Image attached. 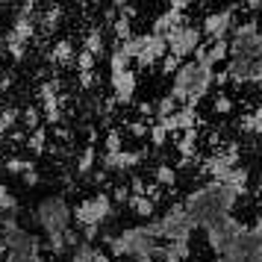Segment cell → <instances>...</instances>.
<instances>
[{"instance_id":"cell-46","label":"cell","mask_w":262,"mask_h":262,"mask_svg":"<svg viewBox=\"0 0 262 262\" xmlns=\"http://www.w3.org/2000/svg\"><path fill=\"white\" fill-rule=\"evenodd\" d=\"M159 259H162V262H183L180 256H174L171 250H165V245H162V256H159Z\"/></svg>"},{"instance_id":"cell-15","label":"cell","mask_w":262,"mask_h":262,"mask_svg":"<svg viewBox=\"0 0 262 262\" xmlns=\"http://www.w3.org/2000/svg\"><path fill=\"white\" fill-rule=\"evenodd\" d=\"M198 142H201V133L198 130H186L174 136V147H177L180 159H194L198 156Z\"/></svg>"},{"instance_id":"cell-35","label":"cell","mask_w":262,"mask_h":262,"mask_svg":"<svg viewBox=\"0 0 262 262\" xmlns=\"http://www.w3.org/2000/svg\"><path fill=\"white\" fill-rule=\"evenodd\" d=\"M144 139H147V142L154 144V147H162V144L168 142V133L162 130L159 124H150V127H147V136H144Z\"/></svg>"},{"instance_id":"cell-24","label":"cell","mask_w":262,"mask_h":262,"mask_svg":"<svg viewBox=\"0 0 262 262\" xmlns=\"http://www.w3.org/2000/svg\"><path fill=\"white\" fill-rule=\"evenodd\" d=\"M177 109H180V106H177V100H174V97H171V95H162V97L154 103V118L162 121V118H168V115H174Z\"/></svg>"},{"instance_id":"cell-47","label":"cell","mask_w":262,"mask_h":262,"mask_svg":"<svg viewBox=\"0 0 262 262\" xmlns=\"http://www.w3.org/2000/svg\"><path fill=\"white\" fill-rule=\"evenodd\" d=\"M245 6L253 9V12H262V0H245Z\"/></svg>"},{"instance_id":"cell-33","label":"cell","mask_w":262,"mask_h":262,"mask_svg":"<svg viewBox=\"0 0 262 262\" xmlns=\"http://www.w3.org/2000/svg\"><path fill=\"white\" fill-rule=\"evenodd\" d=\"M45 250L48 253H53V256H62L65 253V238H62V233H56V236H45Z\"/></svg>"},{"instance_id":"cell-9","label":"cell","mask_w":262,"mask_h":262,"mask_svg":"<svg viewBox=\"0 0 262 262\" xmlns=\"http://www.w3.org/2000/svg\"><path fill=\"white\" fill-rule=\"evenodd\" d=\"M233 9L230 6H224V9H218V12H209L206 18L201 21V36L206 38V41H218V38H227L230 36V30H233Z\"/></svg>"},{"instance_id":"cell-11","label":"cell","mask_w":262,"mask_h":262,"mask_svg":"<svg viewBox=\"0 0 262 262\" xmlns=\"http://www.w3.org/2000/svg\"><path fill=\"white\" fill-rule=\"evenodd\" d=\"M109 85H112V100L127 106V103H133V100H136L139 77H136V71H133V68H127V71H121V74H109Z\"/></svg>"},{"instance_id":"cell-26","label":"cell","mask_w":262,"mask_h":262,"mask_svg":"<svg viewBox=\"0 0 262 262\" xmlns=\"http://www.w3.org/2000/svg\"><path fill=\"white\" fill-rule=\"evenodd\" d=\"M27 144H30V150L36 156H41L45 150H48V130L45 127H38V130L30 133V139H27Z\"/></svg>"},{"instance_id":"cell-8","label":"cell","mask_w":262,"mask_h":262,"mask_svg":"<svg viewBox=\"0 0 262 262\" xmlns=\"http://www.w3.org/2000/svg\"><path fill=\"white\" fill-rule=\"evenodd\" d=\"M236 165H238V144H230L227 150H215V154L206 156L203 165H201V171L209 180H218V183H221V180H224Z\"/></svg>"},{"instance_id":"cell-40","label":"cell","mask_w":262,"mask_h":262,"mask_svg":"<svg viewBox=\"0 0 262 262\" xmlns=\"http://www.w3.org/2000/svg\"><path fill=\"white\" fill-rule=\"evenodd\" d=\"M147 127H150V124H144V121H133L127 130H130L136 139H144V136H147Z\"/></svg>"},{"instance_id":"cell-14","label":"cell","mask_w":262,"mask_h":262,"mask_svg":"<svg viewBox=\"0 0 262 262\" xmlns=\"http://www.w3.org/2000/svg\"><path fill=\"white\" fill-rule=\"evenodd\" d=\"M183 24H189V21H186V15L174 12V9H165L162 15H156V18H154V36L165 38L171 30H177V27H183Z\"/></svg>"},{"instance_id":"cell-41","label":"cell","mask_w":262,"mask_h":262,"mask_svg":"<svg viewBox=\"0 0 262 262\" xmlns=\"http://www.w3.org/2000/svg\"><path fill=\"white\" fill-rule=\"evenodd\" d=\"M144 189H147V183H144L142 177H133V183H130V194H136V198H139V194H144Z\"/></svg>"},{"instance_id":"cell-28","label":"cell","mask_w":262,"mask_h":262,"mask_svg":"<svg viewBox=\"0 0 262 262\" xmlns=\"http://www.w3.org/2000/svg\"><path fill=\"white\" fill-rule=\"evenodd\" d=\"M130 68V59L121 53V48L115 45V48L109 50V74H121V71H127Z\"/></svg>"},{"instance_id":"cell-30","label":"cell","mask_w":262,"mask_h":262,"mask_svg":"<svg viewBox=\"0 0 262 262\" xmlns=\"http://www.w3.org/2000/svg\"><path fill=\"white\" fill-rule=\"evenodd\" d=\"M233 106H236V103H233V97L227 95V92H218V95L212 97V112L215 115H230Z\"/></svg>"},{"instance_id":"cell-32","label":"cell","mask_w":262,"mask_h":262,"mask_svg":"<svg viewBox=\"0 0 262 262\" xmlns=\"http://www.w3.org/2000/svg\"><path fill=\"white\" fill-rule=\"evenodd\" d=\"M21 121H24V127H27L30 133L38 130V127H41V109H36V106L24 109V112H21Z\"/></svg>"},{"instance_id":"cell-22","label":"cell","mask_w":262,"mask_h":262,"mask_svg":"<svg viewBox=\"0 0 262 262\" xmlns=\"http://www.w3.org/2000/svg\"><path fill=\"white\" fill-rule=\"evenodd\" d=\"M130 209L136 215H139V218H144V221H150V218H154V212H156V203L154 201H147V198H144V194H139V198H136V194H130Z\"/></svg>"},{"instance_id":"cell-16","label":"cell","mask_w":262,"mask_h":262,"mask_svg":"<svg viewBox=\"0 0 262 262\" xmlns=\"http://www.w3.org/2000/svg\"><path fill=\"white\" fill-rule=\"evenodd\" d=\"M48 59L53 62V65H62V68H68V65H74V59H77V50H74V45L68 41V38H62V41H56V45L50 48Z\"/></svg>"},{"instance_id":"cell-44","label":"cell","mask_w":262,"mask_h":262,"mask_svg":"<svg viewBox=\"0 0 262 262\" xmlns=\"http://www.w3.org/2000/svg\"><path fill=\"white\" fill-rule=\"evenodd\" d=\"M80 85L83 89H92V85H97V74L92 71V74H80Z\"/></svg>"},{"instance_id":"cell-29","label":"cell","mask_w":262,"mask_h":262,"mask_svg":"<svg viewBox=\"0 0 262 262\" xmlns=\"http://www.w3.org/2000/svg\"><path fill=\"white\" fill-rule=\"evenodd\" d=\"M95 159H97V150H95V144H89L83 154L77 156V171H80V174H89V171L95 168Z\"/></svg>"},{"instance_id":"cell-31","label":"cell","mask_w":262,"mask_h":262,"mask_svg":"<svg viewBox=\"0 0 262 262\" xmlns=\"http://www.w3.org/2000/svg\"><path fill=\"white\" fill-rule=\"evenodd\" d=\"M92 259H95V245H89V242H80L68 256V262H92Z\"/></svg>"},{"instance_id":"cell-1","label":"cell","mask_w":262,"mask_h":262,"mask_svg":"<svg viewBox=\"0 0 262 262\" xmlns=\"http://www.w3.org/2000/svg\"><path fill=\"white\" fill-rule=\"evenodd\" d=\"M36 224L45 230V236H56L71 227V203L62 194H48L36 206Z\"/></svg>"},{"instance_id":"cell-38","label":"cell","mask_w":262,"mask_h":262,"mask_svg":"<svg viewBox=\"0 0 262 262\" xmlns=\"http://www.w3.org/2000/svg\"><path fill=\"white\" fill-rule=\"evenodd\" d=\"M159 65H162V68H159V71L165 74V77H171V74L177 71L180 65H183V62L177 59V56H171V53H165V56H162V59H159Z\"/></svg>"},{"instance_id":"cell-17","label":"cell","mask_w":262,"mask_h":262,"mask_svg":"<svg viewBox=\"0 0 262 262\" xmlns=\"http://www.w3.org/2000/svg\"><path fill=\"white\" fill-rule=\"evenodd\" d=\"M221 183H224V186H230V189L236 191L238 198H242V194H248V183H250V171L245 165H236L233 168V171H230V174H227L224 180H221Z\"/></svg>"},{"instance_id":"cell-2","label":"cell","mask_w":262,"mask_h":262,"mask_svg":"<svg viewBox=\"0 0 262 262\" xmlns=\"http://www.w3.org/2000/svg\"><path fill=\"white\" fill-rule=\"evenodd\" d=\"M112 206H115V203L109 201L106 191H97V194H92V198L80 201L77 206H71V218L77 221V227H80V230H85V227H95V230H100V227L112 218V212H115Z\"/></svg>"},{"instance_id":"cell-3","label":"cell","mask_w":262,"mask_h":262,"mask_svg":"<svg viewBox=\"0 0 262 262\" xmlns=\"http://www.w3.org/2000/svg\"><path fill=\"white\" fill-rule=\"evenodd\" d=\"M3 242V259L6 262H41V238L36 233H30L24 227H18L15 233H9Z\"/></svg>"},{"instance_id":"cell-37","label":"cell","mask_w":262,"mask_h":262,"mask_svg":"<svg viewBox=\"0 0 262 262\" xmlns=\"http://www.w3.org/2000/svg\"><path fill=\"white\" fill-rule=\"evenodd\" d=\"M103 147H106V154H118V150H124V139H121V133L109 130L106 139H103Z\"/></svg>"},{"instance_id":"cell-21","label":"cell","mask_w":262,"mask_h":262,"mask_svg":"<svg viewBox=\"0 0 262 262\" xmlns=\"http://www.w3.org/2000/svg\"><path fill=\"white\" fill-rule=\"evenodd\" d=\"M62 24V6L59 3H50V9H45V15H41V33H56Z\"/></svg>"},{"instance_id":"cell-23","label":"cell","mask_w":262,"mask_h":262,"mask_svg":"<svg viewBox=\"0 0 262 262\" xmlns=\"http://www.w3.org/2000/svg\"><path fill=\"white\" fill-rule=\"evenodd\" d=\"M238 127H242L245 133H250V136H262V106L253 109V112H248V115H242Z\"/></svg>"},{"instance_id":"cell-20","label":"cell","mask_w":262,"mask_h":262,"mask_svg":"<svg viewBox=\"0 0 262 262\" xmlns=\"http://www.w3.org/2000/svg\"><path fill=\"white\" fill-rule=\"evenodd\" d=\"M177 168L174 165H168V162H159L156 165V171H154V180H156V186L159 189H174L177 186Z\"/></svg>"},{"instance_id":"cell-6","label":"cell","mask_w":262,"mask_h":262,"mask_svg":"<svg viewBox=\"0 0 262 262\" xmlns=\"http://www.w3.org/2000/svg\"><path fill=\"white\" fill-rule=\"evenodd\" d=\"M259 18H250L245 24L233 27L230 33L233 38H227V50H230V56H256V36H259Z\"/></svg>"},{"instance_id":"cell-25","label":"cell","mask_w":262,"mask_h":262,"mask_svg":"<svg viewBox=\"0 0 262 262\" xmlns=\"http://www.w3.org/2000/svg\"><path fill=\"white\" fill-rule=\"evenodd\" d=\"M112 33H115V45H121V41H127V38L136 36V33H133V21L124 18V15H118V18L112 21Z\"/></svg>"},{"instance_id":"cell-18","label":"cell","mask_w":262,"mask_h":262,"mask_svg":"<svg viewBox=\"0 0 262 262\" xmlns=\"http://www.w3.org/2000/svg\"><path fill=\"white\" fill-rule=\"evenodd\" d=\"M227 56H230V50H227V38L206 41V59H203V65L218 68V65H224V62H227Z\"/></svg>"},{"instance_id":"cell-19","label":"cell","mask_w":262,"mask_h":262,"mask_svg":"<svg viewBox=\"0 0 262 262\" xmlns=\"http://www.w3.org/2000/svg\"><path fill=\"white\" fill-rule=\"evenodd\" d=\"M85 53H92V56H95V59H103V56H106V38H103V33H100V30H89V36H85Z\"/></svg>"},{"instance_id":"cell-10","label":"cell","mask_w":262,"mask_h":262,"mask_svg":"<svg viewBox=\"0 0 262 262\" xmlns=\"http://www.w3.org/2000/svg\"><path fill=\"white\" fill-rule=\"evenodd\" d=\"M168 53V45L162 36H154V33H142V48H139V56H136V65L139 68H154L159 65V59Z\"/></svg>"},{"instance_id":"cell-4","label":"cell","mask_w":262,"mask_h":262,"mask_svg":"<svg viewBox=\"0 0 262 262\" xmlns=\"http://www.w3.org/2000/svg\"><path fill=\"white\" fill-rule=\"evenodd\" d=\"M245 227L248 224H242L236 215H224V218L212 221L209 227H203V230H206V245H209V250L215 253V259L224 256L227 250H230V245L236 242V236L245 230Z\"/></svg>"},{"instance_id":"cell-36","label":"cell","mask_w":262,"mask_h":262,"mask_svg":"<svg viewBox=\"0 0 262 262\" xmlns=\"http://www.w3.org/2000/svg\"><path fill=\"white\" fill-rule=\"evenodd\" d=\"M21 121V112L15 106H6V109H0V124H3V130H12L15 124Z\"/></svg>"},{"instance_id":"cell-7","label":"cell","mask_w":262,"mask_h":262,"mask_svg":"<svg viewBox=\"0 0 262 262\" xmlns=\"http://www.w3.org/2000/svg\"><path fill=\"white\" fill-rule=\"evenodd\" d=\"M203 41V36H201V30L194 24H183V27H177V30H171L165 36V45H168V53L171 56H177L180 62L183 59H189L191 53H194V48Z\"/></svg>"},{"instance_id":"cell-34","label":"cell","mask_w":262,"mask_h":262,"mask_svg":"<svg viewBox=\"0 0 262 262\" xmlns=\"http://www.w3.org/2000/svg\"><path fill=\"white\" fill-rule=\"evenodd\" d=\"M74 65H77V71H80V74H92V71H95V65H97V59L92 56V53L80 50V53H77V59H74Z\"/></svg>"},{"instance_id":"cell-50","label":"cell","mask_w":262,"mask_h":262,"mask_svg":"<svg viewBox=\"0 0 262 262\" xmlns=\"http://www.w3.org/2000/svg\"><path fill=\"white\" fill-rule=\"evenodd\" d=\"M0 3H3V0H0Z\"/></svg>"},{"instance_id":"cell-13","label":"cell","mask_w":262,"mask_h":262,"mask_svg":"<svg viewBox=\"0 0 262 262\" xmlns=\"http://www.w3.org/2000/svg\"><path fill=\"white\" fill-rule=\"evenodd\" d=\"M142 150H118V154H106L103 156V168L106 171H133L142 159Z\"/></svg>"},{"instance_id":"cell-39","label":"cell","mask_w":262,"mask_h":262,"mask_svg":"<svg viewBox=\"0 0 262 262\" xmlns=\"http://www.w3.org/2000/svg\"><path fill=\"white\" fill-rule=\"evenodd\" d=\"M109 201H112V203H127V201H130V191H127V186H115V191L109 194Z\"/></svg>"},{"instance_id":"cell-45","label":"cell","mask_w":262,"mask_h":262,"mask_svg":"<svg viewBox=\"0 0 262 262\" xmlns=\"http://www.w3.org/2000/svg\"><path fill=\"white\" fill-rule=\"evenodd\" d=\"M92 262H112V256H109L106 250H100V248H95V259Z\"/></svg>"},{"instance_id":"cell-42","label":"cell","mask_w":262,"mask_h":262,"mask_svg":"<svg viewBox=\"0 0 262 262\" xmlns=\"http://www.w3.org/2000/svg\"><path fill=\"white\" fill-rule=\"evenodd\" d=\"M191 6V0H168V9H174V12H183L186 15V9Z\"/></svg>"},{"instance_id":"cell-5","label":"cell","mask_w":262,"mask_h":262,"mask_svg":"<svg viewBox=\"0 0 262 262\" xmlns=\"http://www.w3.org/2000/svg\"><path fill=\"white\" fill-rule=\"evenodd\" d=\"M156 221L162 227V242H191L194 230H198V224L186 215V209L180 203H174L171 209H165V215L156 218Z\"/></svg>"},{"instance_id":"cell-48","label":"cell","mask_w":262,"mask_h":262,"mask_svg":"<svg viewBox=\"0 0 262 262\" xmlns=\"http://www.w3.org/2000/svg\"><path fill=\"white\" fill-rule=\"evenodd\" d=\"M127 3H130V0H112V6H115V9H124Z\"/></svg>"},{"instance_id":"cell-49","label":"cell","mask_w":262,"mask_h":262,"mask_svg":"<svg viewBox=\"0 0 262 262\" xmlns=\"http://www.w3.org/2000/svg\"><path fill=\"white\" fill-rule=\"evenodd\" d=\"M3 136H6V130H3V124H0V142H3Z\"/></svg>"},{"instance_id":"cell-12","label":"cell","mask_w":262,"mask_h":262,"mask_svg":"<svg viewBox=\"0 0 262 262\" xmlns=\"http://www.w3.org/2000/svg\"><path fill=\"white\" fill-rule=\"evenodd\" d=\"M250 68H253L250 56H227V62H224V74L233 85L250 83Z\"/></svg>"},{"instance_id":"cell-43","label":"cell","mask_w":262,"mask_h":262,"mask_svg":"<svg viewBox=\"0 0 262 262\" xmlns=\"http://www.w3.org/2000/svg\"><path fill=\"white\" fill-rule=\"evenodd\" d=\"M21 180H24V186L33 189V186H38V171H36V168H33V171H27V174H21Z\"/></svg>"},{"instance_id":"cell-27","label":"cell","mask_w":262,"mask_h":262,"mask_svg":"<svg viewBox=\"0 0 262 262\" xmlns=\"http://www.w3.org/2000/svg\"><path fill=\"white\" fill-rule=\"evenodd\" d=\"M33 168H36V162L33 159H24V156H9L6 159V171L9 174H18V177L27 174V171H33Z\"/></svg>"}]
</instances>
